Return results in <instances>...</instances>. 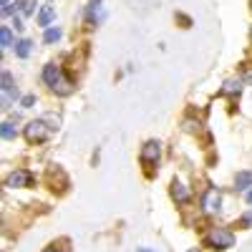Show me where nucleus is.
Segmentation results:
<instances>
[{"mask_svg": "<svg viewBox=\"0 0 252 252\" xmlns=\"http://www.w3.org/2000/svg\"><path fill=\"white\" fill-rule=\"evenodd\" d=\"M202 207H204V212H209V215L220 212V207H222V194H220V189H217V187H209L207 192H204V197H202Z\"/></svg>", "mask_w": 252, "mask_h": 252, "instance_id": "nucleus-3", "label": "nucleus"}, {"mask_svg": "<svg viewBox=\"0 0 252 252\" xmlns=\"http://www.w3.org/2000/svg\"><path fill=\"white\" fill-rule=\"evenodd\" d=\"M240 91H242V81H227L222 89V94H240Z\"/></svg>", "mask_w": 252, "mask_h": 252, "instance_id": "nucleus-16", "label": "nucleus"}, {"mask_svg": "<svg viewBox=\"0 0 252 252\" xmlns=\"http://www.w3.org/2000/svg\"><path fill=\"white\" fill-rule=\"evenodd\" d=\"M207 245L215 247V250H227V247H232V245H235L232 229H227V227H212V229L207 232Z\"/></svg>", "mask_w": 252, "mask_h": 252, "instance_id": "nucleus-1", "label": "nucleus"}, {"mask_svg": "<svg viewBox=\"0 0 252 252\" xmlns=\"http://www.w3.org/2000/svg\"><path fill=\"white\" fill-rule=\"evenodd\" d=\"M10 13H15L13 3H10V0H3V15H10Z\"/></svg>", "mask_w": 252, "mask_h": 252, "instance_id": "nucleus-20", "label": "nucleus"}, {"mask_svg": "<svg viewBox=\"0 0 252 252\" xmlns=\"http://www.w3.org/2000/svg\"><path fill=\"white\" fill-rule=\"evenodd\" d=\"M33 103H35V96H33V94H28V96L20 98V106H23V109H31Z\"/></svg>", "mask_w": 252, "mask_h": 252, "instance_id": "nucleus-19", "label": "nucleus"}, {"mask_svg": "<svg viewBox=\"0 0 252 252\" xmlns=\"http://www.w3.org/2000/svg\"><path fill=\"white\" fill-rule=\"evenodd\" d=\"M61 28H48L46 35H43V43H56V40H61Z\"/></svg>", "mask_w": 252, "mask_h": 252, "instance_id": "nucleus-15", "label": "nucleus"}, {"mask_svg": "<svg viewBox=\"0 0 252 252\" xmlns=\"http://www.w3.org/2000/svg\"><path fill=\"white\" fill-rule=\"evenodd\" d=\"M53 126H46V119H38V121H31L26 126V139L31 144H40V141H46L48 134H51Z\"/></svg>", "mask_w": 252, "mask_h": 252, "instance_id": "nucleus-2", "label": "nucleus"}, {"mask_svg": "<svg viewBox=\"0 0 252 252\" xmlns=\"http://www.w3.org/2000/svg\"><path fill=\"white\" fill-rule=\"evenodd\" d=\"M31 46H33V43H31V40H26V38L18 40V43H15V56H18V58H28V56H31Z\"/></svg>", "mask_w": 252, "mask_h": 252, "instance_id": "nucleus-11", "label": "nucleus"}, {"mask_svg": "<svg viewBox=\"0 0 252 252\" xmlns=\"http://www.w3.org/2000/svg\"><path fill=\"white\" fill-rule=\"evenodd\" d=\"M0 43H3V48L13 46V33H10V28H8V26L0 28Z\"/></svg>", "mask_w": 252, "mask_h": 252, "instance_id": "nucleus-14", "label": "nucleus"}, {"mask_svg": "<svg viewBox=\"0 0 252 252\" xmlns=\"http://www.w3.org/2000/svg\"><path fill=\"white\" fill-rule=\"evenodd\" d=\"M240 224H242V227H252V209H250V212L242 217V222H240Z\"/></svg>", "mask_w": 252, "mask_h": 252, "instance_id": "nucleus-21", "label": "nucleus"}, {"mask_svg": "<svg viewBox=\"0 0 252 252\" xmlns=\"http://www.w3.org/2000/svg\"><path fill=\"white\" fill-rule=\"evenodd\" d=\"M33 10H35L33 0H20V3H15V15H18V18H26V15H31Z\"/></svg>", "mask_w": 252, "mask_h": 252, "instance_id": "nucleus-8", "label": "nucleus"}, {"mask_svg": "<svg viewBox=\"0 0 252 252\" xmlns=\"http://www.w3.org/2000/svg\"><path fill=\"white\" fill-rule=\"evenodd\" d=\"M3 139H15V129H13V124L10 121H3Z\"/></svg>", "mask_w": 252, "mask_h": 252, "instance_id": "nucleus-18", "label": "nucleus"}, {"mask_svg": "<svg viewBox=\"0 0 252 252\" xmlns=\"http://www.w3.org/2000/svg\"><path fill=\"white\" fill-rule=\"evenodd\" d=\"M53 18H56V10H53L51 5H46L43 10L38 13V26H48V23H51Z\"/></svg>", "mask_w": 252, "mask_h": 252, "instance_id": "nucleus-12", "label": "nucleus"}, {"mask_svg": "<svg viewBox=\"0 0 252 252\" xmlns=\"http://www.w3.org/2000/svg\"><path fill=\"white\" fill-rule=\"evenodd\" d=\"M189 252H197V250H189Z\"/></svg>", "mask_w": 252, "mask_h": 252, "instance_id": "nucleus-25", "label": "nucleus"}, {"mask_svg": "<svg viewBox=\"0 0 252 252\" xmlns=\"http://www.w3.org/2000/svg\"><path fill=\"white\" fill-rule=\"evenodd\" d=\"M91 3H101V0H91Z\"/></svg>", "mask_w": 252, "mask_h": 252, "instance_id": "nucleus-24", "label": "nucleus"}, {"mask_svg": "<svg viewBox=\"0 0 252 252\" xmlns=\"http://www.w3.org/2000/svg\"><path fill=\"white\" fill-rule=\"evenodd\" d=\"M235 187H237V189H250V187H252V172H250V169H247V172H237Z\"/></svg>", "mask_w": 252, "mask_h": 252, "instance_id": "nucleus-9", "label": "nucleus"}, {"mask_svg": "<svg viewBox=\"0 0 252 252\" xmlns=\"http://www.w3.org/2000/svg\"><path fill=\"white\" fill-rule=\"evenodd\" d=\"M172 194H174L177 202H187V199H189V189H187L182 182H174V184H172Z\"/></svg>", "mask_w": 252, "mask_h": 252, "instance_id": "nucleus-10", "label": "nucleus"}, {"mask_svg": "<svg viewBox=\"0 0 252 252\" xmlns=\"http://www.w3.org/2000/svg\"><path fill=\"white\" fill-rule=\"evenodd\" d=\"M159 154H161L159 141H146V144H144V149H141V161H144L146 166H152V164H157Z\"/></svg>", "mask_w": 252, "mask_h": 252, "instance_id": "nucleus-5", "label": "nucleus"}, {"mask_svg": "<svg viewBox=\"0 0 252 252\" xmlns=\"http://www.w3.org/2000/svg\"><path fill=\"white\" fill-rule=\"evenodd\" d=\"M247 202H250V204H252V192H247Z\"/></svg>", "mask_w": 252, "mask_h": 252, "instance_id": "nucleus-23", "label": "nucleus"}, {"mask_svg": "<svg viewBox=\"0 0 252 252\" xmlns=\"http://www.w3.org/2000/svg\"><path fill=\"white\" fill-rule=\"evenodd\" d=\"M53 91H56L58 96H68V94L73 91V86H71V81H68V78H61V81H58V86H56Z\"/></svg>", "mask_w": 252, "mask_h": 252, "instance_id": "nucleus-13", "label": "nucleus"}, {"mask_svg": "<svg viewBox=\"0 0 252 252\" xmlns=\"http://www.w3.org/2000/svg\"><path fill=\"white\" fill-rule=\"evenodd\" d=\"M31 182H33V174H31L28 169H15L13 174H8L5 187H10V189H15V187H28Z\"/></svg>", "mask_w": 252, "mask_h": 252, "instance_id": "nucleus-4", "label": "nucleus"}, {"mask_svg": "<svg viewBox=\"0 0 252 252\" xmlns=\"http://www.w3.org/2000/svg\"><path fill=\"white\" fill-rule=\"evenodd\" d=\"M61 78H63V73H61V68L56 66V63H48V66L43 68V81H46V86L56 89Z\"/></svg>", "mask_w": 252, "mask_h": 252, "instance_id": "nucleus-6", "label": "nucleus"}, {"mask_svg": "<svg viewBox=\"0 0 252 252\" xmlns=\"http://www.w3.org/2000/svg\"><path fill=\"white\" fill-rule=\"evenodd\" d=\"M13 76L8 73V71H3V94H13Z\"/></svg>", "mask_w": 252, "mask_h": 252, "instance_id": "nucleus-17", "label": "nucleus"}, {"mask_svg": "<svg viewBox=\"0 0 252 252\" xmlns=\"http://www.w3.org/2000/svg\"><path fill=\"white\" fill-rule=\"evenodd\" d=\"M43 252H63V250H56V247H48V250H43Z\"/></svg>", "mask_w": 252, "mask_h": 252, "instance_id": "nucleus-22", "label": "nucleus"}, {"mask_svg": "<svg viewBox=\"0 0 252 252\" xmlns=\"http://www.w3.org/2000/svg\"><path fill=\"white\" fill-rule=\"evenodd\" d=\"M103 18H106V10L101 8V3H91V5L86 8V20H89V26H98Z\"/></svg>", "mask_w": 252, "mask_h": 252, "instance_id": "nucleus-7", "label": "nucleus"}]
</instances>
